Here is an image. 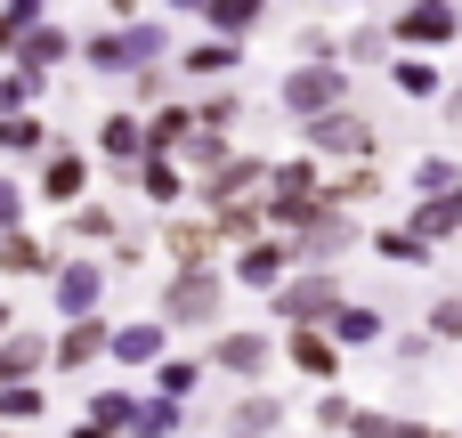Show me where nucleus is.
Listing matches in <instances>:
<instances>
[{
    "label": "nucleus",
    "mask_w": 462,
    "mask_h": 438,
    "mask_svg": "<svg viewBox=\"0 0 462 438\" xmlns=\"http://www.w3.org/2000/svg\"><path fill=\"white\" fill-rule=\"evenodd\" d=\"M219 366H236V374H260V341H227V349H219Z\"/></svg>",
    "instance_id": "obj_3"
},
{
    "label": "nucleus",
    "mask_w": 462,
    "mask_h": 438,
    "mask_svg": "<svg viewBox=\"0 0 462 438\" xmlns=\"http://www.w3.org/2000/svg\"><path fill=\"white\" fill-rule=\"evenodd\" d=\"M171 309H179V317H211V309H219V293H211V284H179V301H171Z\"/></svg>",
    "instance_id": "obj_2"
},
{
    "label": "nucleus",
    "mask_w": 462,
    "mask_h": 438,
    "mask_svg": "<svg viewBox=\"0 0 462 438\" xmlns=\"http://www.w3.org/2000/svg\"><path fill=\"white\" fill-rule=\"evenodd\" d=\"M32 358H41V349H32V341H16V349H0V382H8V374H16V366H32Z\"/></svg>",
    "instance_id": "obj_4"
},
{
    "label": "nucleus",
    "mask_w": 462,
    "mask_h": 438,
    "mask_svg": "<svg viewBox=\"0 0 462 438\" xmlns=\"http://www.w3.org/2000/svg\"><path fill=\"white\" fill-rule=\"evenodd\" d=\"M0 325H8V317H0Z\"/></svg>",
    "instance_id": "obj_5"
},
{
    "label": "nucleus",
    "mask_w": 462,
    "mask_h": 438,
    "mask_svg": "<svg viewBox=\"0 0 462 438\" xmlns=\"http://www.w3.org/2000/svg\"><path fill=\"white\" fill-rule=\"evenodd\" d=\"M268 423H276V398H244L236 406V438H260Z\"/></svg>",
    "instance_id": "obj_1"
}]
</instances>
